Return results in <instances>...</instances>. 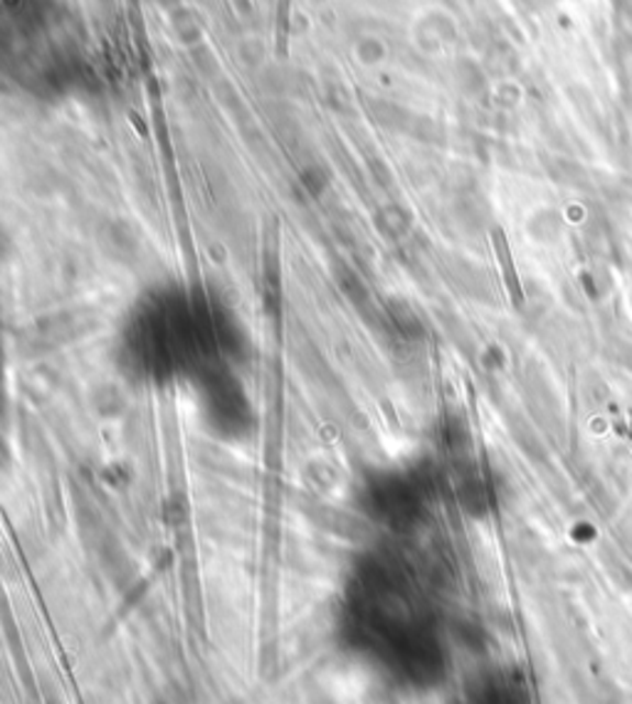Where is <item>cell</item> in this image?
I'll return each instance as SVG.
<instances>
[{
    "label": "cell",
    "instance_id": "obj_1",
    "mask_svg": "<svg viewBox=\"0 0 632 704\" xmlns=\"http://www.w3.org/2000/svg\"><path fill=\"white\" fill-rule=\"evenodd\" d=\"M491 243H495L497 257L501 263V273H505V285H507V292L511 297V305H514L517 309H521V307H524V289H521V282H519V275H517L514 260H511V253H509L507 238H505V233H501L499 228L491 230Z\"/></svg>",
    "mask_w": 632,
    "mask_h": 704
},
{
    "label": "cell",
    "instance_id": "obj_2",
    "mask_svg": "<svg viewBox=\"0 0 632 704\" xmlns=\"http://www.w3.org/2000/svg\"><path fill=\"white\" fill-rule=\"evenodd\" d=\"M287 33H289V0L277 3V55L287 57Z\"/></svg>",
    "mask_w": 632,
    "mask_h": 704
}]
</instances>
